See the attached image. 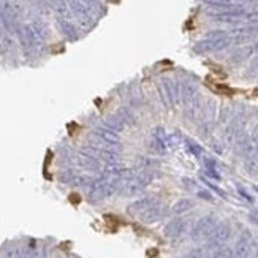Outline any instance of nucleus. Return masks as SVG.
I'll return each instance as SVG.
<instances>
[{"mask_svg":"<svg viewBox=\"0 0 258 258\" xmlns=\"http://www.w3.org/2000/svg\"><path fill=\"white\" fill-rule=\"evenodd\" d=\"M216 228V220L212 217H203L200 219L198 223L195 225L194 231H192V238L195 241H200V239H205L208 236H211L212 231Z\"/></svg>","mask_w":258,"mask_h":258,"instance_id":"obj_1","label":"nucleus"},{"mask_svg":"<svg viewBox=\"0 0 258 258\" xmlns=\"http://www.w3.org/2000/svg\"><path fill=\"white\" fill-rule=\"evenodd\" d=\"M228 44V40L227 38H220V40H211V41H203L197 44V51L200 52H208V51H216V49H220L223 46H227Z\"/></svg>","mask_w":258,"mask_h":258,"instance_id":"obj_2","label":"nucleus"},{"mask_svg":"<svg viewBox=\"0 0 258 258\" xmlns=\"http://www.w3.org/2000/svg\"><path fill=\"white\" fill-rule=\"evenodd\" d=\"M185 227H187V223L184 220H173V222H170L166 225L165 234H166V236H170V238H177L185 231Z\"/></svg>","mask_w":258,"mask_h":258,"instance_id":"obj_3","label":"nucleus"},{"mask_svg":"<svg viewBox=\"0 0 258 258\" xmlns=\"http://www.w3.org/2000/svg\"><path fill=\"white\" fill-rule=\"evenodd\" d=\"M249 253H250V239H249V236H244L236 244V249H234L233 256L234 258H247Z\"/></svg>","mask_w":258,"mask_h":258,"instance_id":"obj_4","label":"nucleus"},{"mask_svg":"<svg viewBox=\"0 0 258 258\" xmlns=\"http://www.w3.org/2000/svg\"><path fill=\"white\" fill-rule=\"evenodd\" d=\"M228 238H230V225H227V223H222V225H219L212 231V239L217 244L227 241Z\"/></svg>","mask_w":258,"mask_h":258,"instance_id":"obj_5","label":"nucleus"},{"mask_svg":"<svg viewBox=\"0 0 258 258\" xmlns=\"http://www.w3.org/2000/svg\"><path fill=\"white\" fill-rule=\"evenodd\" d=\"M190 208H194V203L190 200H181L179 203H176V206L173 208V211L176 212V214H181V212H185L188 211Z\"/></svg>","mask_w":258,"mask_h":258,"instance_id":"obj_6","label":"nucleus"},{"mask_svg":"<svg viewBox=\"0 0 258 258\" xmlns=\"http://www.w3.org/2000/svg\"><path fill=\"white\" fill-rule=\"evenodd\" d=\"M211 258H233V252L230 247H220L211 255Z\"/></svg>","mask_w":258,"mask_h":258,"instance_id":"obj_7","label":"nucleus"},{"mask_svg":"<svg viewBox=\"0 0 258 258\" xmlns=\"http://www.w3.org/2000/svg\"><path fill=\"white\" fill-rule=\"evenodd\" d=\"M160 217V211L159 209H151L149 212H146V222H152V220H157Z\"/></svg>","mask_w":258,"mask_h":258,"instance_id":"obj_8","label":"nucleus"},{"mask_svg":"<svg viewBox=\"0 0 258 258\" xmlns=\"http://www.w3.org/2000/svg\"><path fill=\"white\" fill-rule=\"evenodd\" d=\"M185 258H206V252L203 249H195L192 252H188Z\"/></svg>","mask_w":258,"mask_h":258,"instance_id":"obj_9","label":"nucleus"},{"mask_svg":"<svg viewBox=\"0 0 258 258\" xmlns=\"http://www.w3.org/2000/svg\"><path fill=\"white\" fill-rule=\"evenodd\" d=\"M205 2H211V4H233V2H238V0H205Z\"/></svg>","mask_w":258,"mask_h":258,"instance_id":"obj_10","label":"nucleus"},{"mask_svg":"<svg viewBox=\"0 0 258 258\" xmlns=\"http://www.w3.org/2000/svg\"><path fill=\"white\" fill-rule=\"evenodd\" d=\"M250 73L258 75V57L253 60V63H252V67H250Z\"/></svg>","mask_w":258,"mask_h":258,"instance_id":"obj_11","label":"nucleus"},{"mask_svg":"<svg viewBox=\"0 0 258 258\" xmlns=\"http://www.w3.org/2000/svg\"><path fill=\"white\" fill-rule=\"evenodd\" d=\"M18 258H26V256H24V255H19Z\"/></svg>","mask_w":258,"mask_h":258,"instance_id":"obj_12","label":"nucleus"}]
</instances>
